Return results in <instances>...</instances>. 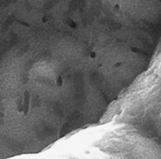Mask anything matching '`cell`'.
Here are the masks:
<instances>
[]
</instances>
